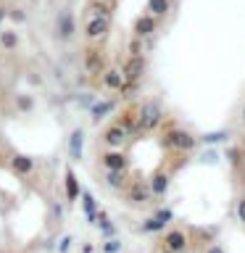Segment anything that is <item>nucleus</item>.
I'll return each instance as SVG.
<instances>
[{
    "label": "nucleus",
    "mask_w": 245,
    "mask_h": 253,
    "mask_svg": "<svg viewBox=\"0 0 245 253\" xmlns=\"http://www.w3.org/2000/svg\"><path fill=\"white\" fill-rule=\"evenodd\" d=\"M163 119V111H161V103L158 100H145L137 111V122H140V134L145 132H153Z\"/></svg>",
    "instance_id": "obj_1"
},
{
    "label": "nucleus",
    "mask_w": 245,
    "mask_h": 253,
    "mask_svg": "<svg viewBox=\"0 0 245 253\" xmlns=\"http://www.w3.org/2000/svg\"><path fill=\"white\" fill-rule=\"evenodd\" d=\"M163 145L169 150H177V153H190V150H195V137L185 129H177V126H169L166 129V137H163Z\"/></svg>",
    "instance_id": "obj_2"
},
{
    "label": "nucleus",
    "mask_w": 245,
    "mask_h": 253,
    "mask_svg": "<svg viewBox=\"0 0 245 253\" xmlns=\"http://www.w3.org/2000/svg\"><path fill=\"white\" fill-rule=\"evenodd\" d=\"M108 29H111V16H90L84 24L87 40H98L103 35H108Z\"/></svg>",
    "instance_id": "obj_3"
},
{
    "label": "nucleus",
    "mask_w": 245,
    "mask_h": 253,
    "mask_svg": "<svg viewBox=\"0 0 245 253\" xmlns=\"http://www.w3.org/2000/svg\"><path fill=\"white\" fill-rule=\"evenodd\" d=\"M163 248H169L174 253H190V240H187V235L182 232V229H169L163 237Z\"/></svg>",
    "instance_id": "obj_4"
},
{
    "label": "nucleus",
    "mask_w": 245,
    "mask_h": 253,
    "mask_svg": "<svg viewBox=\"0 0 245 253\" xmlns=\"http://www.w3.org/2000/svg\"><path fill=\"white\" fill-rule=\"evenodd\" d=\"M116 124L124 129L126 137H137V134H140V122H137V111H134V108H124L122 116L116 119Z\"/></svg>",
    "instance_id": "obj_5"
},
{
    "label": "nucleus",
    "mask_w": 245,
    "mask_h": 253,
    "mask_svg": "<svg viewBox=\"0 0 245 253\" xmlns=\"http://www.w3.org/2000/svg\"><path fill=\"white\" fill-rule=\"evenodd\" d=\"M100 166H103L106 171H119V169H126V166H129V161H126L124 153H119V150L108 148L106 153L100 156Z\"/></svg>",
    "instance_id": "obj_6"
},
{
    "label": "nucleus",
    "mask_w": 245,
    "mask_h": 253,
    "mask_svg": "<svg viewBox=\"0 0 245 253\" xmlns=\"http://www.w3.org/2000/svg\"><path fill=\"white\" fill-rule=\"evenodd\" d=\"M124 79H140L145 74V55H129V58L124 61V69H122Z\"/></svg>",
    "instance_id": "obj_7"
},
{
    "label": "nucleus",
    "mask_w": 245,
    "mask_h": 253,
    "mask_svg": "<svg viewBox=\"0 0 245 253\" xmlns=\"http://www.w3.org/2000/svg\"><path fill=\"white\" fill-rule=\"evenodd\" d=\"M124 142H126V134H124V129H122V126H119L116 122L108 124L106 129H103V145L119 148V145H124Z\"/></svg>",
    "instance_id": "obj_8"
},
{
    "label": "nucleus",
    "mask_w": 245,
    "mask_h": 253,
    "mask_svg": "<svg viewBox=\"0 0 245 253\" xmlns=\"http://www.w3.org/2000/svg\"><path fill=\"white\" fill-rule=\"evenodd\" d=\"M156 29H158V19H156V16H150V13L140 16V19L134 21V35H137V37H150Z\"/></svg>",
    "instance_id": "obj_9"
},
{
    "label": "nucleus",
    "mask_w": 245,
    "mask_h": 253,
    "mask_svg": "<svg viewBox=\"0 0 245 253\" xmlns=\"http://www.w3.org/2000/svg\"><path fill=\"white\" fill-rule=\"evenodd\" d=\"M63 193H66L69 203H71V201H77L79 193H82V187H79L77 174H74V169H71V166H66V177H63Z\"/></svg>",
    "instance_id": "obj_10"
},
{
    "label": "nucleus",
    "mask_w": 245,
    "mask_h": 253,
    "mask_svg": "<svg viewBox=\"0 0 245 253\" xmlns=\"http://www.w3.org/2000/svg\"><path fill=\"white\" fill-rule=\"evenodd\" d=\"M148 190H150V195H166L169 193V174L156 171L153 177H150V182H148Z\"/></svg>",
    "instance_id": "obj_11"
},
{
    "label": "nucleus",
    "mask_w": 245,
    "mask_h": 253,
    "mask_svg": "<svg viewBox=\"0 0 245 253\" xmlns=\"http://www.w3.org/2000/svg\"><path fill=\"white\" fill-rule=\"evenodd\" d=\"M11 169H13L16 174H21V177H29V174H35V161H32L29 156L19 153V156L11 158Z\"/></svg>",
    "instance_id": "obj_12"
},
{
    "label": "nucleus",
    "mask_w": 245,
    "mask_h": 253,
    "mask_svg": "<svg viewBox=\"0 0 245 253\" xmlns=\"http://www.w3.org/2000/svg\"><path fill=\"white\" fill-rule=\"evenodd\" d=\"M100 82H103L106 90L119 92V87H122V82H124V74L119 69H106V71H103V77H100Z\"/></svg>",
    "instance_id": "obj_13"
},
{
    "label": "nucleus",
    "mask_w": 245,
    "mask_h": 253,
    "mask_svg": "<svg viewBox=\"0 0 245 253\" xmlns=\"http://www.w3.org/2000/svg\"><path fill=\"white\" fill-rule=\"evenodd\" d=\"M126 198H129L132 203H145L150 198V190L145 182H132V185H126Z\"/></svg>",
    "instance_id": "obj_14"
},
{
    "label": "nucleus",
    "mask_w": 245,
    "mask_h": 253,
    "mask_svg": "<svg viewBox=\"0 0 245 253\" xmlns=\"http://www.w3.org/2000/svg\"><path fill=\"white\" fill-rule=\"evenodd\" d=\"M111 11H114V3H111V0H90L84 16L87 19H90V16H111Z\"/></svg>",
    "instance_id": "obj_15"
},
{
    "label": "nucleus",
    "mask_w": 245,
    "mask_h": 253,
    "mask_svg": "<svg viewBox=\"0 0 245 253\" xmlns=\"http://www.w3.org/2000/svg\"><path fill=\"white\" fill-rule=\"evenodd\" d=\"M106 182H108L111 187H116V190H126V185H129V174H126V169L108 171L106 174Z\"/></svg>",
    "instance_id": "obj_16"
},
{
    "label": "nucleus",
    "mask_w": 245,
    "mask_h": 253,
    "mask_svg": "<svg viewBox=\"0 0 245 253\" xmlns=\"http://www.w3.org/2000/svg\"><path fill=\"white\" fill-rule=\"evenodd\" d=\"M82 148H84V132L74 129V132H71V137H69V153H71V158L82 156Z\"/></svg>",
    "instance_id": "obj_17"
},
{
    "label": "nucleus",
    "mask_w": 245,
    "mask_h": 253,
    "mask_svg": "<svg viewBox=\"0 0 245 253\" xmlns=\"http://www.w3.org/2000/svg\"><path fill=\"white\" fill-rule=\"evenodd\" d=\"M58 35L63 40H69L74 35V19H71V13H61L58 16Z\"/></svg>",
    "instance_id": "obj_18"
},
{
    "label": "nucleus",
    "mask_w": 245,
    "mask_h": 253,
    "mask_svg": "<svg viewBox=\"0 0 245 253\" xmlns=\"http://www.w3.org/2000/svg\"><path fill=\"white\" fill-rule=\"evenodd\" d=\"M169 0H148V11L150 16H156V19H161V16L169 13Z\"/></svg>",
    "instance_id": "obj_19"
},
{
    "label": "nucleus",
    "mask_w": 245,
    "mask_h": 253,
    "mask_svg": "<svg viewBox=\"0 0 245 253\" xmlns=\"http://www.w3.org/2000/svg\"><path fill=\"white\" fill-rule=\"evenodd\" d=\"M84 69L90 71V74H92V71H100L103 69V55L98 50H90V53H87V58H84Z\"/></svg>",
    "instance_id": "obj_20"
},
{
    "label": "nucleus",
    "mask_w": 245,
    "mask_h": 253,
    "mask_svg": "<svg viewBox=\"0 0 245 253\" xmlns=\"http://www.w3.org/2000/svg\"><path fill=\"white\" fill-rule=\"evenodd\" d=\"M0 45H3L5 50H13V47L19 45V35H16V32H3V35H0Z\"/></svg>",
    "instance_id": "obj_21"
},
{
    "label": "nucleus",
    "mask_w": 245,
    "mask_h": 253,
    "mask_svg": "<svg viewBox=\"0 0 245 253\" xmlns=\"http://www.w3.org/2000/svg\"><path fill=\"white\" fill-rule=\"evenodd\" d=\"M82 195V201H84V213H87V219L95 221V198L90 193H79Z\"/></svg>",
    "instance_id": "obj_22"
},
{
    "label": "nucleus",
    "mask_w": 245,
    "mask_h": 253,
    "mask_svg": "<svg viewBox=\"0 0 245 253\" xmlns=\"http://www.w3.org/2000/svg\"><path fill=\"white\" fill-rule=\"evenodd\" d=\"M158 229H163L161 219H148L145 224H142V232H158Z\"/></svg>",
    "instance_id": "obj_23"
},
{
    "label": "nucleus",
    "mask_w": 245,
    "mask_h": 253,
    "mask_svg": "<svg viewBox=\"0 0 245 253\" xmlns=\"http://www.w3.org/2000/svg\"><path fill=\"white\" fill-rule=\"evenodd\" d=\"M114 108V100H100V106H95L92 108V116H103L106 111H111Z\"/></svg>",
    "instance_id": "obj_24"
},
{
    "label": "nucleus",
    "mask_w": 245,
    "mask_h": 253,
    "mask_svg": "<svg viewBox=\"0 0 245 253\" xmlns=\"http://www.w3.org/2000/svg\"><path fill=\"white\" fill-rule=\"evenodd\" d=\"M235 216H237V221H240V224H245V198H240V201H237Z\"/></svg>",
    "instance_id": "obj_25"
},
{
    "label": "nucleus",
    "mask_w": 245,
    "mask_h": 253,
    "mask_svg": "<svg viewBox=\"0 0 245 253\" xmlns=\"http://www.w3.org/2000/svg\"><path fill=\"white\" fill-rule=\"evenodd\" d=\"M100 227H103V235H106V237H114V235H116V229H114V224H108L106 219L100 221Z\"/></svg>",
    "instance_id": "obj_26"
},
{
    "label": "nucleus",
    "mask_w": 245,
    "mask_h": 253,
    "mask_svg": "<svg viewBox=\"0 0 245 253\" xmlns=\"http://www.w3.org/2000/svg\"><path fill=\"white\" fill-rule=\"evenodd\" d=\"M156 219H161L163 224H166V221L171 219V211H169V209H158V211H156Z\"/></svg>",
    "instance_id": "obj_27"
},
{
    "label": "nucleus",
    "mask_w": 245,
    "mask_h": 253,
    "mask_svg": "<svg viewBox=\"0 0 245 253\" xmlns=\"http://www.w3.org/2000/svg\"><path fill=\"white\" fill-rule=\"evenodd\" d=\"M140 53H142L140 40H132V42H129V55H140Z\"/></svg>",
    "instance_id": "obj_28"
},
{
    "label": "nucleus",
    "mask_w": 245,
    "mask_h": 253,
    "mask_svg": "<svg viewBox=\"0 0 245 253\" xmlns=\"http://www.w3.org/2000/svg\"><path fill=\"white\" fill-rule=\"evenodd\" d=\"M16 103H19V111H29V108H32V98H24V95H21Z\"/></svg>",
    "instance_id": "obj_29"
},
{
    "label": "nucleus",
    "mask_w": 245,
    "mask_h": 253,
    "mask_svg": "<svg viewBox=\"0 0 245 253\" xmlns=\"http://www.w3.org/2000/svg\"><path fill=\"white\" fill-rule=\"evenodd\" d=\"M8 16H11V19H13L16 24H21V21H27V13H24V11H11V13H8Z\"/></svg>",
    "instance_id": "obj_30"
},
{
    "label": "nucleus",
    "mask_w": 245,
    "mask_h": 253,
    "mask_svg": "<svg viewBox=\"0 0 245 253\" xmlns=\"http://www.w3.org/2000/svg\"><path fill=\"white\" fill-rule=\"evenodd\" d=\"M119 248H122V245H119V240H114V243H106V248H103V251H106V253H119Z\"/></svg>",
    "instance_id": "obj_31"
},
{
    "label": "nucleus",
    "mask_w": 245,
    "mask_h": 253,
    "mask_svg": "<svg viewBox=\"0 0 245 253\" xmlns=\"http://www.w3.org/2000/svg\"><path fill=\"white\" fill-rule=\"evenodd\" d=\"M205 253H227V251L221 248V245H208V248H205Z\"/></svg>",
    "instance_id": "obj_32"
},
{
    "label": "nucleus",
    "mask_w": 245,
    "mask_h": 253,
    "mask_svg": "<svg viewBox=\"0 0 245 253\" xmlns=\"http://www.w3.org/2000/svg\"><path fill=\"white\" fill-rule=\"evenodd\" d=\"M69 245H71V237H66V240H61V253H66Z\"/></svg>",
    "instance_id": "obj_33"
},
{
    "label": "nucleus",
    "mask_w": 245,
    "mask_h": 253,
    "mask_svg": "<svg viewBox=\"0 0 245 253\" xmlns=\"http://www.w3.org/2000/svg\"><path fill=\"white\" fill-rule=\"evenodd\" d=\"M5 16H8V11H5L3 5H0V24H3V19H5Z\"/></svg>",
    "instance_id": "obj_34"
},
{
    "label": "nucleus",
    "mask_w": 245,
    "mask_h": 253,
    "mask_svg": "<svg viewBox=\"0 0 245 253\" xmlns=\"http://www.w3.org/2000/svg\"><path fill=\"white\" fill-rule=\"evenodd\" d=\"M161 253H174V251H169V248H163V251H161Z\"/></svg>",
    "instance_id": "obj_35"
},
{
    "label": "nucleus",
    "mask_w": 245,
    "mask_h": 253,
    "mask_svg": "<svg viewBox=\"0 0 245 253\" xmlns=\"http://www.w3.org/2000/svg\"><path fill=\"white\" fill-rule=\"evenodd\" d=\"M243 122H245V111H243Z\"/></svg>",
    "instance_id": "obj_36"
}]
</instances>
